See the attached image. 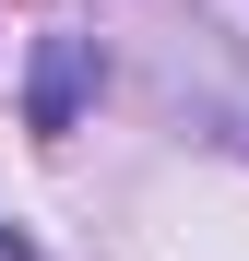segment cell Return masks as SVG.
Segmentation results:
<instances>
[{
	"label": "cell",
	"mask_w": 249,
	"mask_h": 261,
	"mask_svg": "<svg viewBox=\"0 0 249 261\" xmlns=\"http://www.w3.org/2000/svg\"><path fill=\"white\" fill-rule=\"evenodd\" d=\"M83 95H95V36H36V71H24V119L60 143V130L83 119Z\"/></svg>",
	"instance_id": "obj_1"
},
{
	"label": "cell",
	"mask_w": 249,
	"mask_h": 261,
	"mask_svg": "<svg viewBox=\"0 0 249 261\" xmlns=\"http://www.w3.org/2000/svg\"><path fill=\"white\" fill-rule=\"evenodd\" d=\"M0 261H48V249H36V238L12 226V214H0Z\"/></svg>",
	"instance_id": "obj_2"
}]
</instances>
